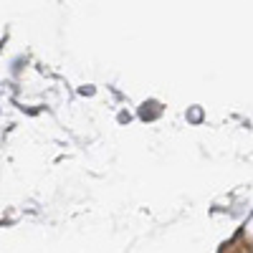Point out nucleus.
Returning a JSON list of instances; mask_svg holds the SVG:
<instances>
[]
</instances>
